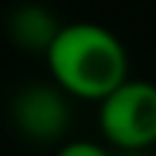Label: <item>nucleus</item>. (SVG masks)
<instances>
[{
	"label": "nucleus",
	"mask_w": 156,
	"mask_h": 156,
	"mask_svg": "<svg viewBox=\"0 0 156 156\" xmlns=\"http://www.w3.org/2000/svg\"><path fill=\"white\" fill-rule=\"evenodd\" d=\"M58 156H107V153L93 142H69L58 151Z\"/></svg>",
	"instance_id": "nucleus-5"
},
{
	"label": "nucleus",
	"mask_w": 156,
	"mask_h": 156,
	"mask_svg": "<svg viewBox=\"0 0 156 156\" xmlns=\"http://www.w3.org/2000/svg\"><path fill=\"white\" fill-rule=\"evenodd\" d=\"M49 73L64 93L104 101L127 81V55L110 29L95 23L61 26L46 52Z\"/></svg>",
	"instance_id": "nucleus-1"
},
{
	"label": "nucleus",
	"mask_w": 156,
	"mask_h": 156,
	"mask_svg": "<svg viewBox=\"0 0 156 156\" xmlns=\"http://www.w3.org/2000/svg\"><path fill=\"white\" fill-rule=\"evenodd\" d=\"M6 32H9V41L15 46L26 52H49V46L55 44L61 26L55 23V17L38 3H23L17 6L15 12L6 20Z\"/></svg>",
	"instance_id": "nucleus-4"
},
{
	"label": "nucleus",
	"mask_w": 156,
	"mask_h": 156,
	"mask_svg": "<svg viewBox=\"0 0 156 156\" xmlns=\"http://www.w3.org/2000/svg\"><path fill=\"white\" fill-rule=\"evenodd\" d=\"M101 133L119 151H145L156 142V84L124 81L98 110Z\"/></svg>",
	"instance_id": "nucleus-2"
},
{
	"label": "nucleus",
	"mask_w": 156,
	"mask_h": 156,
	"mask_svg": "<svg viewBox=\"0 0 156 156\" xmlns=\"http://www.w3.org/2000/svg\"><path fill=\"white\" fill-rule=\"evenodd\" d=\"M12 122L26 139L52 142L69 124L67 98L55 87H44V84L23 87L12 101Z\"/></svg>",
	"instance_id": "nucleus-3"
},
{
	"label": "nucleus",
	"mask_w": 156,
	"mask_h": 156,
	"mask_svg": "<svg viewBox=\"0 0 156 156\" xmlns=\"http://www.w3.org/2000/svg\"><path fill=\"white\" fill-rule=\"evenodd\" d=\"M119 156H147V153H145V151H122Z\"/></svg>",
	"instance_id": "nucleus-6"
}]
</instances>
